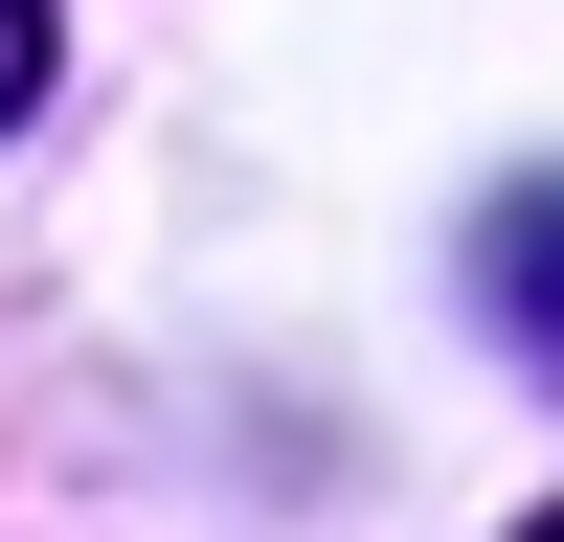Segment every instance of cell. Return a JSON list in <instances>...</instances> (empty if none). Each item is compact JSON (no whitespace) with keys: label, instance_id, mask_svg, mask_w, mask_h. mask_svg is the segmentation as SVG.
<instances>
[{"label":"cell","instance_id":"1","mask_svg":"<svg viewBox=\"0 0 564 542\" xmlns=\"http://www.w3.org/2000/svg\"><path fill=\"white\" fill-rule=\"evenodd\" d=\"M475 294H497V339H520L542 384H564V181H520V204L475 226Z\"/></svg>","mask_w":564,"mask_h":542},{"label":"cell","instance_id":"2","mask_svg":"<svg viewBox=\"0 0 564 542\" xmlns=\"http://www.w3.org/2000/svg\"><path fill=\"white\" fill-rule=\"evenodd\" d=\"M45 113V0H0V136Z\"/></svg>","mask_w":564,"mask_h":542},{"label":"cell","instance_id":"3","mask_svg":"<svg viewBox=\"0 0 564 542\" xmlns=\"http://www.w3.org/2000/svg\"><path fill=\"white\" fill-rule=\"evenodd\" d=\"M520 542H564V520H520Z\"/></svg>","mask_w":564,"mask_h":542}]
</instances>
